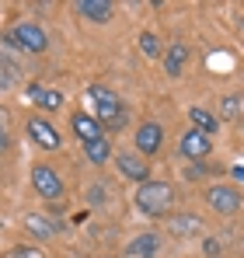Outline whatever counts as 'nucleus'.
Returning <instances> with one entry per match:
<instances>
[{
	"instance_id": "f257e3e1",
	"label": "nucleus",
	"mask_w": 244,
	"mask_h": 258,
	"mask_svg": "<svg viewBox=\"0 0 244 258\" xmlns=\"http://www.w3.org/2000/svg\"><path fill=\"white\" fill-rule=\"evenodd\" d=\"M171 203H174V188L167 185V181H143L140 188H136V210L147 216H164L171 210Z\"/></svg>"
},
{
	"instance_id": "f03ea898",
	"label": "nucleus",
	"mask_w": 244,
	"mask_h": 258,
	"mask_svg": "<svg viewBox=\"0 0 244 258\" xmlns=\"http://www.w3.org/2000/svg\"><path fill=\"white\" fill-rule=\"evenodd\" d=\"M91 105H94V119L101 126H112L122 115V98L108 87H91Z\"/></svg>"
},
{
	"instance_id": "7ed1b4c3",
	"label": "nucleus",
	"mask_w": 244,
	"mask_h": 258,
	"mask_svg": "<svg viewBox=\"0 0 244 258\" xmlns=\"http://www.w3.org/2000/svg\"><path fill=\"white\" fill-rule=\"evenodd\" d=\"M7 45H18V49H25V52H42L49 39H45V32H42L39 25H14L11 32H7Z\"/></svg>"
},
{
	"instance_id": "20e7f679",
	"label": "nucleus",
	"mask_w": 244,
	"mask_h": 258,
	"mask_svg": "<svg viewBox=\"0 0 244 258\" xmlns=\"http://www.w3.org/2000/svg\"><path fill=\"white\" fill-rule=\"evenodd\" d=\"M206 203H209V210H216L220 216H234L241 210V192L230 188V185H213L206 192Z\"/></svg>"
},
{
	"instance_id": "39448f33",
	"label": "nucleus",
	"mask_w": 244,
	"mask_h": 258,
	"mask_svg": "<svg viewBox=\"0 0 244 258\" xmlns=\"http://www.w3.org/2000/svg\"><path fill=\"white\" fill-rule=\"evenodd\" d=\"M32 185H35V192H39L42 199H59V196H63L59 174L52 171V168H45V164H35V168H32Z\"/></svg>"
},
{
	"instance_id": "423d86ee",
	"label": "nucleus",
	"mask_w": 244,
	"mask_h": 258,
	"mask_svg": "<svg viewBox=\"0 0 244 258\" xmlns=\"http://www.w3.org/2000/svg\"><path fill=\"white\" fill-rule=\"evenodd\" d=\"M209 150H213V140L199 133V129H189L185 136H181V143H178V154L181 157H192V161H203L209 157Z\"/></svg>"
},
{
	"instance_id": "0eeeda50",
	"label": "nucleus",
	"mask_w": 244,
	"mask_h": 258,
	"mask_svg": "<svg viewBox=\"0 0 244 258\" xmlns=\"http://www.w3.org/2000/svg\"><path fill=\"white\" fill-rule=\"evenodd\" d=\"M25 129H28V136L39 143L42 150H56V147H59V133H56V126H52L49 119L35 115V119H28V122H25Z\"/></svg>"
},
{
	"instance_id": "6e6552de",
	"label": "nucleus",
	"mask_w": 244,
	"mask_h": 258,
	"mask_svg": "<svg viewBox=\"0 0 244 258\" xmlns=\"http://www.w3.org/2000/svg\"><path fill=\"white\" fill-rule=\"evenodd\" d=\"M164 143V129L157 122H143V126L136 129V150L140 154H157Z\"/></svg>"
},
{
	"instance_id": "1a4fd4ad",
	"label": "nucleus",
	"mask_w": 244,
	"mask_h": 258,
	"mask_svg": "<svg viewBox=\"0 0 244 258\" xmlns=\"http://www.w3.org/2000/svg\"><path fill=\"white\" fill-rule=\"evenodd\" d=\"M25 230H28L32 237H39V241H49V237L59 234V223H56L52 216H45V213H28L25 216Z\"/></svg>"
},
{
	"instance_id": "9d476101",
	"label": "nucleus",
	"mask_w": 244,
	"mask_h": 258,
	"mask_svg": "<svg viewBox=\"0 0 244 258\" xmlns=\"http://www.w3.org/2000/svg\"><path fill=\"white\" fill-rule=\"evenodd\" d=\"M119 171L129 178V181H147L150 178V168H147V161L140 157V154H119Z\"/></svg>"
},
{
	"instance_id": "9b49d317",
	"label": "nucleus",
	"mask_w": 244,
	"mask_h": 258,
	"mask_svg": "<svg viewBox=\"0 0 244 258\" xmlns=\"http://www.w3.org/2000/svg\"><path fill=\"white\" fill-rule=\"evenodd\" d=\"M157 248H161L157 234H140L126 244V258H157Z\"/></svg>"
},
{
	"instance_id": "f8f14e48",
	"label": "nucleus",
	"mask_w": 244,
	"mask_h": 258,
	"mask_svg": "<svg viewBox=\"0 0 244 258\" xmlns=\"http://www.w3.org/2000/svg\"><path fill=\"white\" fill-rule=\"evenodd\" d=\"M70 126H74V133L81 136L84 143H91V140H101V122H98L94 115H87V112H77Z\"/></svg>"
},
{
	"instance_id": "ddd939ff",
	"label": "nucleus",
	"mask_w": 244,
	"mask_h": 258,
	"mask_svg": "<svg viewBox=\"0 0 244 258\" xmlns=\"http://www.w3.org/2000/svg\"><path fill=\"white\" fill-rule=\"evenodd\" d=\"M185 63H189V45L174 42L167 49V56H164V70H167L171 77H181V74H185Z\"/></svg>"
},
{
	"instance_id": "4468645a",
	"label": "nucleus",
	"mask_w": 244,
	"mask_h": 258,
	"mask_svg": "<svg viewBox=\"0 0 244 258\" xmlns=\"http://www.w3.org/2000/svg\"><path fill=\"white\" fill-rule=\"evenodd\" d=\"M74 7H77V14L91 18V21H108L112 18V4L108 0H77Z\"/></svg>"
},
{
	"instance_id": "2eb2a0df",
	"label": "nucleus",
	"mask_w": 244,
	"mask_h": 258,
	"mask_svg": "<svg viewBox=\"0 0 244 258\" xmlns=\"http://www.w3.org/2000/svg\"><path fill=\"white\" fill-rule=\"evenodd\" d=\"M28 94H32V101H35L39 108H45V112H56V108L63 105V94H59V91H52V87H39V84H35Z\"/></svg>"
},
{
	"instance_id": "dca6fc26",
	"label": "nucleus",
	"mask_w": 244,
	"mask_h": 258,
	"mask_svg": "<svg viewBox=\"0 0 244 258\" xmlns=\"http://www.w3.org/2000/svg\"><path fill=\"white\" fill-rule=\"evenodd\" d=\"M84 154H87V161H91V164H105V161L112 157V147H108V140L101 136V140L84 143Z\"/></svg>"
},
{
	"instance_id": "f3484780",
	"label": "nucleus",
	"mask_w": 244,
	"mask_h": 258,
	"mask_svg": "<svg viewBox=\"0 0 244 258\" xmlns=\"http://www.w3.org/2000/svg\"><path fill=\"white\" fill-rule=\"evenodd\" d=\"M18 77H21L18 63H11L7 56H0V91H11V87L18 84Z\"/></svg>"
},
{
	"instance_id": "a211bd4d",
	"label": "nucleus",
	"mask_w": 244,
	"mask_h": 258,
	"mask_svg": "<svg viewBox=\"0 0 244 258\" xmlns=\"http://www.w3.org/2000/svg\"><path fill=\"white\" fill-rule=\"evenodd\" d=\"M189 119H192V126L199 129V133H206V136L220 129V122H216V119H213V115H209L206 108H192V112H189Z\"/></svg>"
},
{
	"instance_id": "6ab92c4d",
	"label": "nucleus",
	"mask_w": 244,
	"mask_h": 258,
	"mask_svg": "<svg viewBox=\"0 0 244 258\" xmlns=\"http://www.w3.org/2000/svg\"><path fill=\"white\" fill-rule=\"evenodd\" d=\"M171 230L174 234H192V230H203V220L199 216H174L171 220Z\"/></svg>"
},
{
	"instance_id": "aec40b11",
	"label": "nucleus",
	"mask_w": 244,
	"mask_h": 258,
	"mask_svg": "<svg viewBox=\"0 0 244 258\" xmlns=\"http://www.w3.org/2000/svg\"><path fill=\"white\" fill-rule=\"evenodd\" d=\"M140 49L154 59V56H161V39H157L154 32H143V35H140Z\"/></svg>"
},
{
	"instance_id": "412c9836",
	"label": "nucleus",
	"mask_w": 244,
	"mask_h": 258,
	"mask_svg": "<svg viewBox=\"0 0 244 258\" xmlns=\"http://www.w3.org/2000/svg\"><path fill=\"white\" fill-rule=\"evenodd\" d=\"M4 258H42V251L39 248H11Z\"/></svg>"
},
{
	"instance_id": "4be33fe9",
	"label": "nucleus",
	"mask_w": 244,
	"mask_h": 258,
	"mask_svg": "<svg viewBox=\"0 0 244 258\" xmlns=\"http://www.w3.org/2000/svg\"><path fill=\"white\" fill-rule=\"evenodd\" d=\"M223 112H227V115H241V105H237V94H230V98H223Z\"/></svg>"
},
{
	"instance_id": "5701e85b",
	"label": "nucleus",
	"mask_w": 244,
	"mask_h": 258,
	"mask_svg": "<svg viewBox=\"0 0 244 258\" xmlns=\"http://www.w3.org/2000/svg\"><path fill=\"white\" fill-rule=\"evenodd\" d=\"M7 143H11V140H7V115H4V108H0V154L7 150Z\"/></svg>"
},
{
	"instance_id": "b1692460",
	"label": "nucleus",
	"mask_w": 244,
	"mask_h": 258,
	"mask_svg": "<svg viewBox=\"0 0 244 258\" xmlns=\"http://www.w3.org/2000/svg\"><path fill=\"white\" fill-rule=\"evenodd\" d=\"M206 255H220V244L216 241H206Z\"/></svg>"
}]
</instances>
